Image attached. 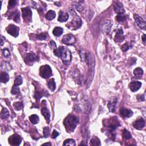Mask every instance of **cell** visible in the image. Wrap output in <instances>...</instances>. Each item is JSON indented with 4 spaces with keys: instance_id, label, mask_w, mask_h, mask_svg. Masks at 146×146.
I'll return each mask as SVG.
<instances>
[{
    "instance_id": "cell-38",
    "label": "cell",
    "mask_w": 146,
    "mask_h": 146,
    "mask_svg": "<svg viewBox=\"0 0 146 146\" xmlns=\"http://www.w3.org/2000/svg\"><path fill=\"white\" fill-rule=\"evenodd\" d=\"M3 53L4 56L5 57H9L10 55V53L9 52V50L8 49H5L3 50Z\"/></svg>"
},
{
    "instance_id": "cell-25",
    "label": "cell",
    "mask_w": 146,
    "mask_h": 146,
    "mask_svg": "<svg viewBox=\"0 0 146 146\" xmlns=\"http://www.w3.org/2000/svg\"><path fill=\"white\" fill-rule=\"evenodd\" d=\"M9 112L7 108H4L1 112V118L3 119H5L9 118Z\"/></svg>"
},
{
    "instance_id": "cell-10",
    "label": "cell",
    "mask_w": 146,
    "mask_h": 146,
    "mask_svg": "<svg viewBox=\"0 0 146 146\" xmlns=\"http://www.w3.org/2000/svg\"><path fill=\"white\" fill-rule=\"evenodd\" d=\"M62 41L64 44L71 45L74 44V43L75 42V38L73 35L67 34L63 37Z\"/></svg>"
},
{
    "instance_id": "cell-5",
    "label": "cell",
    "mask_w": 146,
    "mask_h": 146,
    "mask_svg": "<svg viewBox=\"0 0 146 146\" xmlns=\"http://www.w3.org/2000/svg\"><path fill=\"white\" fill-rule=\"evenodd\" d=\"M71 15L72 16H73V21L70 22V27L73 28V29H74V28H75V29H77V28H79L81 26V20L74 11L73 13H71Z\"/></svg>"
},
{
    "instance_id": "cell-43",
    "label": "cell",
    "mask_w": 146,
    "mask_h": 146,
    "mask_svg": "<svg viewBox=\"0 0 146 146\" xmlns=\"http://www.w3.org/2000/svg\"><path fill=\"white\" fill-rule=\"evenodd\" d=\"M58 135H59V133L57 132V131L54 130V131H53V132L52 133V135H51V136H52V138L55 139L57 136H58Z\"/></svg>"
},
{
    "instance_id": "cell-9",
    "label": "cell",
    "mask_w": 146,
    "mask_h": 146,
    "mask_svg": "<svg viewBox=\"0 0 146 146\" xmlns=\"http://www.w3.org/2000/svg\"><path fill=\"white\" fill-rule=\"evenodd\" d=\"M9 143L11 145H19L21 143V137L17 134H14L9 138Z\"/></svg>"
},
{
    "instance_id": "cell-34",
    "label": "cell",
    "mask_w": 146,
    "mask_h": 146,
    "mask_svg": "<svg viewBox=\"0 0 146 146\" xmlns=\"http://www.w3.org/2000/svg\"><path fill=\"white\" fill-rule=\"evenodd\" d=\"M116 20L119 22H122L126 20V17L124 14H118V16H116Z\"/></svg>"
},
{
    "instance_id": "cell-31",
    "label": "cell",
    "mask_w": 146,
    "mask_h": 146,
    "mask_svg": "<svg viewBox=\"0 0 146 146\" xmlns=\"http://www.w3.org/2000/svg\"><path fill=\"white\" fill-rule=\"evenodd\" d=\"M123 137L126 139H129L131 138V135L128 130L124 129L123 132Z\"/></svg>"
},
{
    "instance_id": "cell-28",
    "label": "cell",
    "mask_w": 146,
    "mask_h": 146,
    "mask_svg": "<svg viewBox=\"0 0 146 146\" xmlns=\"http://www.w3.org/2000/svg\"><path fill=\"white\" fill-rule=\"evenodd\" d=\"M90 144L91 145H100L101 143H100V141L99 140V139L98 137H95L91 140Z\"/></svg>"
},
{
    "instance_id": "cell-3",
    "label": "cell",
    "mask_w": 146,
    "mask_h": 146,
    "mask_svg": "<svg viewBox=\"0 0 146 146\" xmlns=\"http://www.w3.org/2000/svg\"><path fill=\"white\" fill-rule=\"evenodd\" d=\"M64 125L68 132H73L79 123V119L75 116L70 115L64 120Z\"/></svg>"
},
{
    "instance_id": "cell-2",
    "label": "cell",
    "mask_w": 146,
    "mask_h": 146,
    "mask_svg": "<svg viewBox=\"0 0 146 146\" xmlns=\"http://www.w3.org/2000/svg\"><path fill=\"white\" fill-rule=\"evenodd\" d=\"M86 62L88 66V75L87 81V86H89L91 83L94 74V67H95V58L91 53H88L86 54Z\"/></svg>"
},
{
    "instance_id": "cell-7",
    "label": "cell",
    "mask_w": 146,
    "mask_h": 146,
    "mask_svg": "<svg viewBox=\"0 0 146 146\" xmlns=\"http://www.w3.org/2000/svg\"><path fill=\"white\" fill-rule=\"evenodd\" d=\"M22 17L26 22H30L32 18V12L29 8H22Z\"/></svg>"
},
{
    "instance_id": "cell-42",
    "label": "cell",
    "mask_w": 146,
    "mask_h": 146,
    "mask_svg": "<svg viewBox=\"0 0 146 146\" xmlns=\"http://www.w3.org/2000/svg\"><path fill=\"white\" fill-rule=\"evenodd\" d=\"M136 98H137V99L138 100V101H139V102L144 101V100H145L144 95H137L136 96Z\"/></svg>"
},
{
    "instance_id": "cell-27",
    "label": "cell",
    "mask_w": 146,
    "mask_h": 146,
    "mask_svg": "<svg viewBox=\"0 0 146 146\" xmlns=\"http://www.w3.org/2000/svg\"><path fill=\"white\" fill-rule=\"evenodd\" d=\"M133 74L136 77H141L143 74V70L140 67H137L133 71Z\"/></svg>"
},
{
    "instance_id": "cell-21",
    "label": "cell",
    "mask_w": 146,
    "mask_h": 146,
    "mask_svg": "<svg viewBox=\"0 0 146 146\" xmlns=\"http://www.w3.org/2000/svg\"><path fill=\"white\" fill-rule=\"evenodd\" d=\"M123 32L122 30H119L116 33L115 41L116 42H122L124 40V37L123 36Z\"/></svg>"
},
{
    "instance_id": "cell-36",
    "label": "cell",
    "mask_w": 146,
    "mask_h": 146,
    "mask_svg": "<svg viewBox=\"0 0 146 146\" xmlns=\"http://www.w3.org/2000/svg\"><path fill=\"white\" fill-rule=\"evenodd\" d=\"M37 38L40 40H45L47 38V34L46 33H41L37 36Z\"/></svg>"
},
{
    "instance_id": "cell-20",
    "label": "cell",
    "mask_w": 146,
    "mask_h": 146,
    "mask_svg": "<svg viewBox=\"0 0 146 146\" xmlns=\"http://www.w3.org/2000/svg\"><path fill=\"white\" fill-rule=\"evenodd\" d=\"M9 75L5 72H2L0 75V81L2 83H7L9 80Z\"/></svg>"
},
{
    "instance_id": "cell-26",
    "label": "cell",
    "mask_w": 146,
    "mask_h": 146,
    "mask_svg": "<svg viewBox=\"0 0 146 146\" xmlns=\"http://www.w3.org/2000/svg\"><path fill=\"white\" fill-rule=\"evenodd\" d=\"M29 119H30V122H32L33 124H37V123H38L39 121H40V118H39L38 116L35 114L31 115L29 117Z\"/></svg>"
},
{
    "instance_id": "cell-23",
    "label": "cell",
    "mask_w": 146,
    "mask_h": 146,
    "mask_svg": "<svg viewBox=\"0 0 146 146\" xmlns=\"http://www.w3.org/2000/svg\"><path fill=\"white\" fill-rule=\"evenodd\" d=\"M48 86L49 88L50 89L51 91H55V90L56 89V85H55V81L53 78V79H51L50 81L48 82Z\"/></svg>"
},
{
    "instance_id": "cell-6",
    "label": "cell",
    "mask_w": 146,
    "mask_h": 146,
    "mask_svg": "<svg viewBox=\"0 0 146 146\" xmlns=\"http://www.w3.org/2000/svg\"><path fill=\"white\" fill-rule=\"evenodd\" d=\"M112 23L110 20H104L101 24V30L103 33L104 34H108L110 32L112 28Z\"/></svg>"
},
{
    "instance_id": "cell-15",
    "label": "cell",
    "mask_w": 146,
    "mask_h": 146,
    "mask_svg": "<svg viewBox=\"0 0 146 146\" xmlns=\"http://www.w3.org/2000/svg\"><path fill=\"white\" fill-rule=\"evenodd\" d=\"M117 102V99L116 98H112L110 100L108 104V107L111 112H114L116 109V104Z\"/></svg>"
},
{
    "instance_id": "cell-22",
    "label": "cell",
    "mask_w": 146,
    "mask_h": 146,
    "mask_svg": "<svg viewBox=\"0 0 146 146\" xmlns=\"http://www.w3.org/2000/svg\"><path fill=\"white\" fill-rule=\"evenodd\" d=\"M63 30L62 28L61 27H56L54 29V30H53V33L55 36L59 37L63 33Z\"/></svg>"
},
{
    "instance_id": "cell-14",
    "label": "cell",
    "mask_w": 146,
    "mask_h": 146,
    "mask_svg": "<svg viewBox=\"0 0 146 146\" xmlns=\"http://www.w3.org/2000/svg\"><path fill=\"white\" fill-rule=\"evenodd\" d=\"M133 126L137 129H141L145 126L144 120L143 118L139 119L133 123Z\"/></svg>"
},
{
    "instance_id": "cell-24",
    "label": "cell",
    "mask_w": 146,
    "mask_h": 146,
    "mask_svg": "<svg viewBox=\"0 0 146 146\" xmlns=\"http://www.w3.org/2000/svg\"><path fill=\"white\" fill-rule=\"evenodd\" d=\"M55 16H56L55 12L53 10H50L46 14V18L49 21L53 20L55 17Z\"/></svg>"
},
{
    "instance_id": "cell-33",
    "label": "cell",
    "mask_w": 146,
    "mask_h": 146,
    "mask_svg": "<svg viewBox=\"0 0 146 146\" xmlns=\"http://www.w3.org/2000/svg\"><path fill=\"white\" fill-rule=\"evenodd\" d=\"M13 20L16 22L20 21V13L19 12L16 11V12H14V14H13Z\"/></svg>"
},
{
    "instance_id": "cell-45",
    "label": "cell",
    "mask_w": 146,
    "mask_h": 146,
    "mask_svg": "<svg viewBox=\"0 0 146 146\" xmlns=\"http://www.w3.org/2000/svg\"><path fill=\"white\" fill-rule=\"evenodd\" d=\"M5 38H4L3 36H1V46H3V45L4 41H5Z\"/></svg>"
},
{
    "instance_id": "cell-16",
    "label": "cell",
    "mask_w": 146,
    "mask_h": 146,
    "mask_svg": "<svg viewBox=\"0 0 146 146\" xmlns=\"http://www.w3.org/2000/svg\"><path fill=\"white\" fill-rule=\"evenodd\" d=\"M141 83L140 82H132L129 84V88L132 92H135L140 88Z\"/></svg>"
},
{
    "instance_id": "cell-13",
    "label": "cell",
    "mask_w": 146,
    "mask_h": 146,
    "mask_svg": "<svg viewBox=\"0 0 146 146\" xmlns=\"http://www.w3.org/2000/svg\"><path fill=\"white\" fill-rule=\"evenodd\" d=\"M120 114L123 118H129L133 115V112L129 109L121 108L120 110Z\"/></svg>"
},
{
    "instance_id": "cell-46",
    "label": "cell",
    "mask_w": 146,
    "mask_h": 146,
    "mask_svg": "<svg viewBox=\"0 0 146 146\" xmlns=\"http://www.w3.org/2000/svg\"><path fill=\"white\" fill-rule=\"evenodd\" d=\"M43 145H51V144L50 143H44L43 144Z\"/></svg>"
},
{
    "instance_id": "cell-41",
    "label": "cell",
    "mask_w": 146,
    "mask_h": 146,
    "mask_svg": "<svg viewBox=\"0 0 146 146\" xmlns=\"http://www.w3.org/2000/svg\"><path fill=\"white\" fill-rule=\"evenodd\" d=\"M49 46H50V47L51 48L55 49H55H56V48H57L56 44H55V43L53 41H50V42L49 43Z\"/></svg>"
},
{
    "instance_id": "cell-18",
    "label": "cell",
    "mask_w": 146,
    "mask_h": 146,
    "mask_svg": "<svg viewBox=\"0 0 146 146\" xmlns=\"http://www.w3.org/2000/svg\"><path fill=\"white\" fill-rule=\"evenodd\" d=\"M41 113L43 115V116L45 117V119H46L48 123L50 122V112L49 111V110L46 107L43 108L41 110Z\"/></svg>"
},
{
    "instance_id": "cell-17",
    "label": "cell",
    "mask_w": 146,
    "mask_h": 146,
    "mask_svg": "<svg viewBox=\"0 0 146 146\" xmlns=\"http://www.w3.org/2000/svg\"><path fill=\"white\" fill-rule=\"evenodd\" d=\"M38 59V57L34 54V53H30L26 55L25 57V60L28 61V63H33L36 61Z\"/></svg>"
},
{
    "instance_id": "cell-32",
    "label": "cell",
    "mask_w": 146,
    "mask_h": 146,
    "mask_svg": "<svg viewBox=\"0 0 146 146\" xmlns=\"http://www.w3.org/2000/svg\"><path fill=\"white\" fill-rule=\"evenodd\" d=\"M14 107L17 110H21L23 108V104L21 102H16L14 104Z\"/></svg>"
},
{
    "instance_id": "cell-44",
    "label": "cell",
    "mask_w": 146,
    "mask_h": 146,
    "mask_svg": "<svg viewBox=\"0 0 146 146\" xmlns=\"http://www.w3.org/2000/svg\"><path fill=\"white\" fill-rule=\"evenodd\" d=\"M146 37H145V34H143L142 37H141V40H142V41H143V44L145 45V41H146Z\"/></svg>"
},
{
    "instance_id": "cell-37",
    "label": "cell",
    "mask_w": 146,
    "mask_h": 146,
    "mask_svg": "<svg viewBox=\"0 0 146 146\" xmlns=\"http://www.w3.org/2000/svg\"><path fill=\"white\" fill-rule=\"evenodd\" d=\"M44 135L45 137H48L49 135V127H44Z\"/></svg>"
},
{
    "instance_id": "cell-30",
    "label": "cell",
    "mask_w": 146,
    "mask_h": 146,
    "mask_svg": "<svg viewBox=\"0 0 146 146\" xmlns=\"http://www.w3.org/2000/svg\"><path fill=\"white\" fill-rule=\"evenodd\" d=\"M22 82H23L22 78L21 77V76H18V77L16 78L15 81H14V86H20L21 85H22Z\"/></svg>"
},
{
    "instance_id": "cell-39",
    "label": "cell",
    "mask_w": 146,
    "mask_h": 146,
    "mask_svg": "<svg viewBox=\"0 0 146 146\" xmlns=\"http://www.w3.org/2000/svg\"><path fill=\"white\" fill-rule=\"evenodd\" d=\"M121 49H122L123 51L126 52V51H127L129 49V46H128V45H127V44H124V45H122Z\"/></svg>"
},
{
    "instance_id": "cell-4",
    "label": "cell",
    "mask_w": 146,
    "mask_h": 146,
    "mask_svg": "<svg viewBox=\"0 0 146 146\" xmlns=\"http://www.w3.org/2000/svg\"><path fill=\"white\" fill-rule=\"evenodd\" d=\"M41 77L45 79H48L52 75V70L48 65H44L41 67L40 70Z\"/></svg>"
},
{
    "instance_id": "cell-11",
    "label": "cell",
    "mask_w": 146,
    "mask_h": 146,
    "mask_svg": "<svg viewBox=\"0 0 146 146\" xmlns=\"http://www.w3.org/2000/svg\"><path fill=\"white\" fill-rule=\"evenodd\" d=\"M133 17H134L135 21H136V24L137 25H138L139 27L141 29L145 30L146 28L145 23V22L144 21V20L142 19V18H141L139 15H137L136 14H134Z\"/></svg>"
},
{
    "instance_id": "cell-40",
    "label": "cell",
    "mask_w": 146,
    "mask_h": 146,
    "mask_svg": "<svg viewBox=\"0 0 146 146\" xmlns=\"http://www.w3.org/2000/svg\"><path fill=\"white\" fill-rule=\"evenodd\" d=\"M17 2L15 0H12V1H10L9 2V7L10 8H13L16 5Z\"/></svg>"
},
{
    "instance_id": "cell-19",
    "label": "cell",
    "mask_w": 146,
    "mask_h": 146,
    "mask_svg": "<svg viewBox=\"0 0 146 146\" xmlns=\"http://www.w3.org/2000/svg\"><path fill=\"white\" fill-rule=\"evenodd\" d=\"M69 14L66 13H64L63 12H60L59 13V17L58 21L59 22H63L67 21L69 19Z\"/></svg>"
},
{
    "instance_id": "cell-35",
    "label": "cell",
    "mask_w": 146,
    "mask_h": 146,
    "mask_svg": "<svg viewBox=\"0 0 146 146\" xmlns=\"http://www.w3.org/2000/svg\"><path fill=\"white\" fill-rule=\"evenodd\" d=\"M12 94H13V95H16V94H18V93H20V88L17 86H14L12 90Z\"/></svg>"
},
{
    "instance_id": "cell-1",
    "label": "cell",
    "mask_w": 146,
    "mask_h": 146,
    "mask_svg": "<svg viewBox=\"0 0 146 146\" xmlns=\"http://www.w3.org/2000/svg\"><path fill=\"white\" fill-rule=\"evenodd\" d=\"M54 54L61 57L63 62L65 65H69L71 61V54L70 51L64 47H60L54 51Z\"/></svg>"
},
{
    "instance_id": "cell-29",
    "label": "cell",
    "mask_w": 146,
    "mask_h": 146,
    "mask_svg": "<svg viewBox=\"0 0 146 146\" xmlns=\"http://www.w3.org/2000/svg\"><path fill=\"white\" fill-rule=\"evenodd\" d=\"M63 145L74 146L76 145V143L74 140L69 139L66 140L64 141V143H63Z\"/></svg>"
},
{
    "instance_id": "cell-12",
    "label": "cell",
    "mask_w": 146,
    "mask_h": 146,
    "mask_svg": "<svg viewBox=\"0 0 146 146\" xmlns=\"http://www.w3.org/2000/svg\"><path fill=\"white\" fill-rule=\"evenodd\" d=\"M114 9L115 12L118 14H123L125 13V10L122 4L119 2H115L114 4Z\"/></svg>"
},
{
    "instance_id": "cell-8",
    "label": "cell",
    "mask_w": 146,
    "mask_h": 146,
    "mask_svg": "<svg viewBox=\"0 0 146 146\" xmlns=\"http://www.w3.org/2000/svg\"><path fill=\"white\" fill-rule=\"evenodd\" d=\"M7 30L8 33L14 37H17L19 34L20 29L14 25H10L7 28Z\"/></svg>"
}]
</instances>
